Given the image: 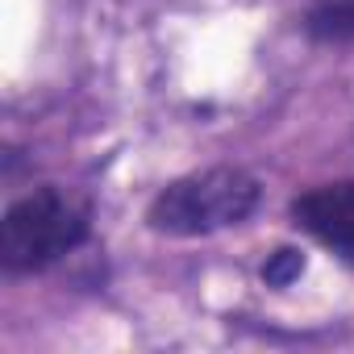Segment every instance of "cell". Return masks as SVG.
<instances>
[{
    "mask_svg": "<svg viewBox=\"0 0 354 354\" xmlns=\"http://www.w3.org/2000/svg\"><path fill=\"white\" fill-rule=\"evenodd\" d=\"M292 217L304 234L325 242L333 254L354 259V184H325L304 192L292 205Z\"/></svg>",
    "mask_w": 354,
    "mask_h": 354,
    "instance_id": "cell-3",
    "label": "cell"
},
{
    "mask_svg": "<svg viewBox=\"0 0 354 354\" xmlns=\"http://www.w3.org/2000/svg\"><path fill=\"white\" fill-rule=\"evenodd\" d=\"M92 225V209L71 188H38L0 221V263L9 271H42L71 254Z\"/></svg>",
    "mask_w": 354,
    "mask_h": 354,
    "instance_id": "cell-1",
    "label": "cell"
},
{
    "mask_svg": "<svg viewBox=\"0 0 354 354\" xmlns=\"http://www.w3.org/2000/svg\"><path fill=\"white\" fill-rule=\"evenodd\" d=\"M259 205V184L238 167H209L196 175L167 184L146 221L158 234H175V238H196V234H213L225 225H238L254 213Z\"/></svg>",
    "mask_w": 354,
    "mask_h": 354,
    "instance_id": "cell-2",
    "label": "cell"
},
{
    "mask_svg": "<svg viewBox=\"0 0 354 354\" xmlns=\"http://www.w3.org/2000/svg\"><path fill=\"white\" fill-rule=\"evenodd\" d=\"M308 38L333 42V46H354V0H325L304 21Z\"/></svg>",
    "mask_w": 354,
    "mask_h": 354,
    "instance_id": "cell-4",
    "label": "cell"
},
{
    "mask_svg": "<svg viewBox=\"0 0 354 354\" xmlns=\"http://www.w3.org/2000/svg\"><path fill=\"white\" fill-rule=\"evenodd\" d=\"M304 275V254L300 250H275L267 263H263V279L271 283V288H288L292 279H300Z\"/></svg>",
    "mask_w": 354,
    "mask_h": 354,
    "instance_id": "cell-5",
    "label": "cell"
}]
</instances>
